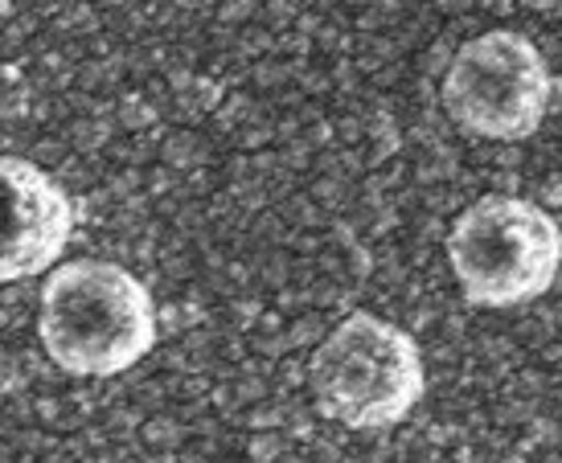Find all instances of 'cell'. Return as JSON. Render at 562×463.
<instances>
[{
  "label": "cell",
  "instance_id": "2",
  "mask_svg": "<svg viewBox=\"0 0 562 463\" xmlns=\"http://www.w3.org/2000/svg\"><path fill=\"white\" fill-rule=\"evenodd\" d=\"M316 410L349 431L403 422L427 394L419 340L386 316L353 312L333 328L308 365Z\"/></svg>",
  "mask_w": 562,
  "mask_h": 463
},
{
  "label": "cell",
  "instance_id": "1",
  "mask_svg": "<svg viewBox=\"0 0 562 463\" xmlns=\"http://www.w3.org/2000/svg\"><path fill=\"white\" fill-rule=\"evenodd\" d=\"M157 300L140 275L108 259H75L49 271L37 304V337L70 377H115L157 349Z\"/></svg>",
  "mask_w": 562,
  "mask_h": 463
},
{
  "label": "cell",
  "instance_id": "4",
  "mask_svg": "<svg viewBox=\"0 0 562 463\" xmlns=\"http://www.w3.org/2000/svg\"><path fill=\"white\" fill-rule=\"evenodd\" d=\"M443 111L481 139H526L550 111L554 78L526 33L488 30L460 46L443 75Z\"/></svg>",
  "mask_w": 562,
  "mask_h": 463
},
{
  "label": "cell",
  "instance_id": "5",
  "mask_svg": "<svg viewBox=\"0 0 562 463\" xmlns=\"http://www.w3.org/2000/svg\"><path fill=\"white\" fill-rule=\"evenodd\" d=\"M75 234V201L46 169L0 156V283L49 271Z\"/></svg>",
  "mask_w": 562,
  "mask_h": 463
},
{
  "label": "cell",
  "instance_id": "3",
  "mask_svg": "<svg viewBox=\"0 0 562 463\" xmlns=\"http://www.w3.org/2000/svg\"><path fill=\"white\" fill-rule=\"evenodd\" d=\"M448 263L476 308H517L550 292L562 267L559 222L514 193L476 197L448 230Z\"/></svg>",
  "mask_w": 562,
  "mask_h": 463
}]
</instances>
